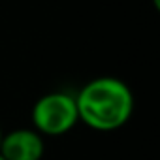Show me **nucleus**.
<instances>
[{
  "instance_id": "obj_1",
  "label": "nucleus",
  "mask_w": 160,
  "mask_h": 160,
  "mask_svg": "<svg viewBox=\"0 0 160 160\" xmlns=\"http://www.w3.org/2000/svg\"><path fill=\"white\" fill-rule=\"evenodd\" d=\"M134 92L119 77H96L75 94L79 121L96 132L122 128L134 113Z\"/></svg>"
},
{
  "instance_id": "obj_2",
  "label": "nucleus",
  "mask_w": 160,
  "mask_h": 160,
  "mask_svg": "<svg viewBox=\"0 0 160 160\" xmlns=\"http://www.w3.org/2000/svg\"><path fill=\"white\" fill-rule=\"evenodd\" d=\"M30 119L34 130L42 138L64 136L79 122L75 96L62 91L47 92L42 98H38L36 104L32 106Z\"/></svg>"
},
{
  "instance_id": "obj_3",
  "label": "nucleus",
  "mask_w": 160,
  "mask_h": 160,
  "mask_svg": "<svg viewBox=\"0 0 160 160\" xmlns=\"http://www.w3.org/2000/svg\"><path fill=\"white\" fill-rule=\"evenodd\" d=\"M45 152L43 138L34 128H17L2 136L0 154L6 160H42Z\"/></svg>"
},
{
  "instance_id": "obj_4",
  "label": "nucleus",
  "mask_w": 160,
  "mask_h": 160,
  "mask_svg": "<svg viewBox=\"0 0 160 160\" xmlns=\"http://www.w3.org/2000/svg\"><path fill=\"white\" fill-rule=\"evenodd\" d=\"M154 8H160V0H154Z\"/></svg>"
},
{
  "instance_id": "obj_5",
  "label": "nucleus",
  "mask_w": 160,
  "mask_h": 160,
  "mask_svg": "<svg viewBox=\"0 0 160 160\" xmlns=\"http://www.w3.org/2000/svg\"><path fill=\"white\" fill-rule=\"evenodd\" d=\"M2 136H4V134H2V128H0V141H2Z\"/></svg>"
},
{
  "instance_id": "obj_6",
  "label": "nucleus",
  "mask_w": 160,
  "mask_h": 160,
  "mask_svg": "<svg viewBox=\"0 0 160 160\" xmlns=\"http://www.w3.org/2000/svg\"><path fill=\"white\" fill-rule=\"evenodd\" d=\"M0 160H6V158H4V156H2V154H0Z\"/></svg>"
}]
</instances>
